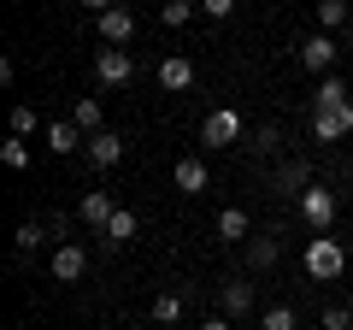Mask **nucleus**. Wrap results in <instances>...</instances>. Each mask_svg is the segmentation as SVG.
I'll use <instances>...</instances> for the list:
<instances>
[{"instance_id": "nucleus-1", "label": "nucleus", "mask_w": 353, "mask_h": 330, "mask_svg": "<svg viewBox=\"0 0 353 330\" xmlns=\"http://www.w3.org/2000/svg\"><path fill=\"white\" fill-rule=\"evenodd\" d=\"M341 271H347V248H341L336 236H312L306 242V278H318V283H330V278H341Z\"/></svg>"}, {"instance_id": "nucleus-2", "label": "nucleus", "mask_w": 353, "mask_h": 330, "mask_svg": "<svg viewBox=\"0 0 353 330\" xmlns=\"http://www.w3.org/2000/svg\"><path fill=\"white\" fill-rule=\"evenodd\" d=\"M201 142H206V148H236V142H241V113H236V106H218V113H206Z\"/></svg>"}, {"instance_id": "nucleus-3", "label": "nucleus", "mask_w": 353, "mask_h": 330, "mask_svg": "<svg viewBox=\"0 0 353 330\" xmlns=\"http://www.w3.org/2000/svg\"><path fill=\"white\" fill-rule=\"evenodd\" d=\"M301 218H306V224L318 230V236H324V230L336 224V189H324V183H312V189L301 195Z\"/></svg>"}, {"instance_id": "nucleus-4", "label": "nucleus", "mask_w": 353, "mask_h": 330, "mask_svg": "<svg viewBox=\"0 0 353 330\" xmlns=\"http://www.w3.org/2000/svg\"><path fill=\"white\" fill-rule=\"evenodd\" d=\"M94 77H101L106 89H124L130 77H136V59H130V48H101V59H94Z\"/></svg>"}, {"instance_id": "nucleus-5", "label": "nucleus", "mask_w": 353, "mask_h": 330, "mask_svg": "<svg viewBox=\"0 0 353 330\" xmlns=\"http://www.w3.org/2000/svg\"><path fill=\"white\" fill-rule=\"evenodd\" d=\"M301 65L312 77H330V65H336V36H330V30H312V36L301 41Z\"/></svg>"}, {"instance_id": "nucleus-6", "label": "nucleus", "mask_w": 353, "mask_h": 330, "mask_svg": "<svg viewBox=\"0 0 353 330\" xmlns=\"http://www.w3.org/2000/svg\"><path fill=\"white\" fill-rule=\"evenodd\" d=\"M353 130V106H312V136L318 142H341Z\"/></svg>"}, {"instance_id": "nucleus-7", "label": "nucleus", "mask_w": 353, "mask_h": 330, "mask_svg": "<svg viewBox=\"0 0 353 330\" xmlns=\"http://www.w3.org/2000/svg\"><path fill=\"white\" fill-rule=\"evenodd\" d=\"M101 41H106V48L136 41V6H112V12H101Z\"/></svg>"}, {"instance_id": "nucleus-8", "label": "nucleus", "mask_w": 353, "mask_h": 330, "mask_svg": "<svg viewBox=\"0 0 353 330\" xmlns=\"http://www.w3.org/2000/svg\"><path fill=\"white\" fill-rule=\"evenodd\" d=\"M83 153H88V165H101V171H112V165L124 159V136H118V130H94Z\"/></svg>"}, {"instance_id": "nucleus-9", "label": "nucleus", "mask_w": 353, "mask_h": 330, "mask_svg": "<svg viewBox=\"0 0 353 330\" xmlns=\"http://www.w3.org/2000/svg\"><path fill=\"white\" fill-rule=\"evenodd\" d=\"M83 271H88L83 242H59V248H53V278H59V283H77Z\"/></svg>"}, {"instance_id": "nucleus-10", "label": "nucleus", "mask_w": 353, "mask_h": 330, "mask_svg": "<svg viewBox=\"0 0 353 330\" xmlns=\"http://www.w3.org/2000/svg\"><path fill=\"white\" fill-rule=\"evenodd\" d=\"M112 213H118V206H112V195H106V189H88L83 206H77V218H83L88 230H106V224H112Z\"/></svg>"}, {"instance_id": "nucleus-11", "label": "nucleus", "mask_w": 353, "mask_h": 330, "mask_svg": "<svg viewBox=\"0 0 353 330\" xmlns=\"http://www.w3.org/2000/svg\"><path fill=\"white\" fill-rule=\"evenodd\" d=\"M41 142H48L53 153H77V148H88V136H83V130L71 124V118H59V124H48V136H41Z\"/></svg>"}, {"instance_id": "nucleus-12", "label": "nucleus", "mask_w": 353, "mask_h": 330, "mask_svg": "<svg viewBox=\"0 0 353 330\" xmlns=\"http://www.w3.org/2000/svg\"><path fill=\"white\" fill-rule=\"evenodd\" d=\"M159 83H165L171 95H183V89L194 83V65L183 59V53H171V59H159Z\"/></svg>"}, {"instance_id": "nucleus-13", "label": "nucleus", "mask_w": 353, "mask_h": 330, "mask_svg": "<svg viewBox=\"0 0 353 330\" xmlns=\"http://www.w3.org/2000/svg\"><path fill=\"white\" fill-rule=\"evenodd\" d=\"M71 124L83 130V136L106 130V113H101V101H94V95H77V106H71Z\"/></svg>"}, {"instance_id": "nucleus-14", "label": "nucleus", "mask_w": 353, "mask_h": 330, "mask_svg": "<svg viewBox=\"0 0 353 330\" xmlns=\"http://www.w3.org/2000/svg\"><path fill=\"white\" fill-rule=\"evenodd\" d=\"M171 183H176L183 195H201V189H206V159H194V153H189V159H176Z\"/></svg>"}, {"instance_id": "nucleus-15", "label": "nucleus", "mask_w": 353, "mask_h": 330, "mask_svg": "<svg viewBox=\"0 0 353 330\" xmlns=\"http://www.w3.org/2000/svg\"><path fill=\"white\" fill-rule=\"evenodd\" d=\"M277 260H283V242H277V236H248V266H253V271L277 266Z\"/></svg>"}, {"instance_id": "nucleus-16", "label": "nucleus", "mask_w": 353, "mask_h": 330, "mask_svg": "<svg viewBox=\"0 0 353 330\" xmlns=\"http://www.w3.org/2000/svg\"><path fill=\"white\" fill-rule=\"evenodd\" d=\"M218 301H224V318H241L253 307V283H218Z\"/></svg>"}, {"instance_id": "nucleus-17", "label": "nucleus", "mask_w": 353, "mask_h": 330, "mask_svg": "<svg viewBox=\"0 0 353 330\" xmlns=\"http://www.w3.org/2000/svg\"><path fill=\"white\" fill-rule=\"evenodd\" d=\"M318 24H324V30H347L353 24V6H347V0H318Z\"/></svg>"}, {"instance_id": "nucleus-18", "label": "nucleus", "mask_w": 353, "mask_h": 330, "mask_svg": "<svg viewBox=\"0 0 353 330\" xmlns=\"http://www.w3.org/2000/svg\"><path fill=\"white\" fill-rule=\"evenodd\" d=\"M183 289H165V295H153V318H159V324H176V318H183Z\"/></svg>"}, {"instance_id": "nucleus-19", "label": "nucleus", "mask_w": 353, "mask_h": 330, "mask_svg": "<svg viewBox=\"0 0 353 330\" xmlns=\"http://www.w3.org/2000/svg\"><path fill=\"white\" fill-rule=\"evenodd\" d=\"M218 236L224 242H248V213H241V206H224V213H218Z\"/></svg>"}, {"instance_id": "nucleus-20", "label": "nucleus", "mask_w": 353, "mask_h": 330, "mask_svg": "<svg viewBox=\"0 0 353 330\" xmlns=\"http://www.w3.org/2000/svg\"><path fill=\"white\" fill-rule=\"evenodd\" d=\"M101 236L112 242V248H124V242H136V213H124V206H118V213H112V224H106Z\"/></svg>"}, {"instance_id": "nucleus-21", "label": "nucleus", "mask_w": 353, "mask_h": 330, "mask_svg": "<svg viewBox=\"0 0 353 330\" xmlns=\"http://www.w3.org/2000/svg\"><path fill=\"white\" fill-rule=\"evenodd\" d=\"M194 12H201V0H165V6H159V24H171V30H183V24H189Z\"/></svg>"}, {"instance_id": "nucleus-22", "label": "nucleus", "mask_w": 353, "mask_h": 330, "mask_svg": "<svg viewBox=\"0 0 353 330\" xmlns=\"http://www.w3.org/2000/svg\"><path fill=\"white\" fill-rule=\"evenodd\" d=\"M0 165H6V171H24V165H30V142L24 136H6V142H0Z\"/></svg>"}, {"instance_id": "nucleus-23", "label": "nucleus", "mask_w": 353, "mask_h": 330, "mask_svg": "<svg viewBox=\"0 0 353 330\" xmlns=\"http://www.w3.org/2000/svg\"><path fill=\"white\" fill-rule=\"evenodd\" d=\"M277 189H283V195H306V189H312V183H306V165H301V159L277 171Z\"/></svg>"}, {"instance_id": "nucleus-24", "label": "nucleus", "mask_w": 353, "mask_h": 330, "mask_svg": "<svg viewBox=\"0 0 353 330\" xmlns=\"http://www.w3.org/2000/svg\"><path fill=\"white\" fill-rule=\"evenodd\" d=\"M41 242H48V230H41L36 218H30V224H18V236H12V248H18V254H36Z\"/></svg>"}, {"instance_id": "nucleus-25", "label": "nucleus", "mask_w": 353, "mask_h": 330, "mask_svg": "<svg viewBox=\"0 0 353 330\" xmlns=\"http://www.w3.org/2000/svg\"><path fill=\"white\" fill-rule=\"evenodd\" d=\"M318 106H353L347 83H341V77H324V83H318Z\"/></svg>"}, {"instance_id": "nucleus-26", "label": "nucleus", "mask_w": 353, "mask_h": 330, "mask_svg": "<svg viewBox=\"0 0 353 330\" xmlns=\"http://www.w3.org/2000/svg\"><path fill=\"white\" fill-rule=\"evenodd\" d=\"M30 130H36V106L18 101V106H12V136H30Z\"/></svg>"}, {"instance_id": "nucleus-27", "label": "nucleus", "mask_w": 353, "mask_h": 330, "mask_svg": "<svg viewBox=\"0 0 353 330\" xmlns=\"http://www.w3.org/2000/svg\"><path fill=\"white\" fill-rule=\"evenodd\" d=\"M265 330H294V307H271L265 313Z\"/></svg>"}, {"instance_id": "nucleus-28", "label": "nucleus", "mask_w": 353, "mask_h": 330, "mask_svg": "<svg viewBox=\"0 0 353 330\" xmlns=\"http://www.w3.org/2000/svg\"><path fill=\"white\" fill-rule=\"evenodd\" d=\"M324 330H353V313L347 307H324Z\"/></svg>"}, {"instance_id": "nucleus-29", "label": "nucleus", "mask_w": 353, "mask_h": 330, "mask_svg": "<svg viewBox=\"0 0 353 330\" xmlns=\"http://www.w3.org/2000/svg\"><path fill=\"white\" fill-rule=\"evenodd\" d=\"M201 12L206 18H230V12H236V0H201Z\"/></svg>"}, {"instance_id": "nucleus-30", "label": "nucleus", "mask_w": 353, "mask_h": 330, "mask_svg": "<svg viewBox=\"0 0 353 330\" xmlns=\"http://www.w3.org/2000/svg\"><path fill=\"white\" fill-rule=\"evenodd\" d=\"M112 6H118V0H83V12H94V18H101V12H112Z\"/></svg>"}, {"instance_id": "nucleus-31", "label": "nucleus", "mask_w": 353, "mask_h": 330, "mask_svg": "<svg viewBox=\"0 0 353 330\" xmlns=\"http://www.w3.org/2000/svg\"><path fill=\"white\" fill-rule=\"evenodd\" d=\"M201 330H230V318H224V313H218V318H206V324H201Z\"/></svg>"}, {"instance_id": "nucleus-32", "label": "nucleus", "mask_w": 353, "mask_h": 330, "mask_svg": "<svg viewBox=\"0 0 353 330\" xmlns=\"http://www.w3.org/2000/svg\"><path fill=\"white\" fill-rule=\"evenodd\" d=\"M347 313H353V295H347Z\"/></svg>"}, {"instance_id": "nucleus-33", "label": "nucleus", "mask_w": 353, "mask_h": 330, "mask_svg": "<svg viewBox=\"0 0 353 330\" xmlns=\"http://www.w3.org/2000/svg\"><path fill=\"white\" fill-rule=\"evenodd\" d=\"M347 41H353V24H347Z\"/></svg>"}]
</instances>
